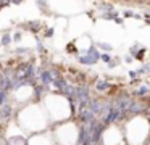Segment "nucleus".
I'll list each match as a JSON object with an SVG mask.
<instances>
[{"mask_svg": "<svg viewBox=\"0 0 150 145\" xmlns=\"http://www.w3.org/2000/svg\"><path fill=\"white\" fill-rule=\"evenodd\" d=\"M78 119L81 121V124H91V122L95 121V116L92 115L89 110H81V111H78Z\"/></svg>", "mask_w": 150, "mask_h": 145, "instance_id": "f257e3e1", "label": "nucleus"}, {"mask_svg": "<svg viewBox=\"0 0 150 145\" xmlns=\"http://www.w3.org/2000/svg\"><path fill=\"white\" fill-rule=\"evenodd\" d=\"M131 102H132V100L129 98V95H123V97H120V98H116L115 106H116L118 110H124V111H126V110L129 108Z\"/></svg>", "mask_w": 150, "mask_h": 145, "instance_id": "f03ea898", "label": "nucleus"}, {"mask_svg": "<svg viewBox=\"0 0 150 145\" xmlns=\"http://www.w3.org/2000/svg\"><path fill=\"white\" fill-rule=\"evenodd\" d=\"M21 28H24L26 31L33 32V34H37V32L42 29V24H40L39 21H28V23H24V24H21Z\"/></svg>", "mask_w": 150, "mask_h": 145, "instance_id": "7ed1b4c3", "label": "nucleus"}, {"mask_svg": "<svg viewBox=\"0 0 150 145\" xmlns=\"http://www.w3.org/2000/svg\"><path fill=\"white\" fill-rule=\"evenodd\" d=\"M78 63L84 64V66H94V64L97 63V60H94L92 57H89V55H86V53H78Z\"/></svg>", "mask_w": 150, "mask_h": 145, "instance_id": "20e7f679", "label": "nucleus"}, {"mask_svg": "<svg viewBox=\"0 0 150 145\" xmlns=\"http://www.w3.org/2000/svg\"><path fill=\"white\" fill-rule=\"evenodd\" d=\"M39 79H40V84H44V86H50V84L53 82L52 76H50V71L49 69H44L39 73Z\"/></svg>", "mask_w": 150, "mask_h": 145, "instance_id": "39448f33", "label": "nucleus"}, {"mask_svg": "<svg viewBox=\"0 0 150 145\" xmlns=\"http://www.w3.org/2000/svg\"><path fill=\"white\" fill-rule=\"evenodd\" d=\"M110 86H111V84L108 82L107 79H97V81H95V89L100 90V92H102V90H108V89H110Z\"/></svg>", "mask_w": 150, "mask_h": 145, "instance_id": "423d86ee", "label": "nucleus"}, {"mask_svg": "<svg viewBox=\"0 0 150 145\" xmlns=\"http://www.w3.org/2000/svg\"><path fill=\"white\" fill-rule=\"evenodd\" d=\"M0 113H2V118L4 119H10L11 118V106L8 105V103L2 105L0 106Z\"/></svg>", "mask_w": 150, "mask_h": 145, "instance_id": "0eeeda50", "label": "nucleus"}, {"mask_svg": "<svg viewBox=\"0 0 150 145\" xmlns=\"http://www.w3.org/2000/svg\"><path fill=\"white\" fill-rule=\"evenodd\" d=\"M11 42H13V40H11V34H10V32L2 34V37H0V47H8Z\"/></svg>", "mask_w": 150, "mask_h": 145, "instance_id": "6e6552de", "label": "nucleus"}, {"mask_svg": "<svg viewBox=\"0 0 150 145\" xmlns=\"http://www.w3.org/2000/svg\"><path fill=\"white\" fill-rule=\"evenodd\" d=\"M149 93H150V89L147 86H140L139 89L134 90V95H136V97H147Z\"/></svg>", "mask_w": 150, "mask_h": 145, "instance_id": "1a4fd4ad", "label": "nucleus"}, {"mask_svg": "<svg viewBox=\"0 0 150 145\" xmlns=\"http://www.w3.org/2000/svg\"><path fill=\"white\" fill-rule=\"evenodd\" d=\"M8 145H28L24 137H13L11 140H8Z\"/></svg>", "mask_w": 150, "mask_h": 145, "instance_id": "9d476101", "label": "nucleus"}, {"mask_svg": "<svg viewBox=\"0 0 150 145\" xmlns=\"http://www.w3.org/2000/svg\"><path fill=\"white\" fill-rule=\"evenodd\" d=\"M145 52H147L145 47H140L139 50H137V53L134 55V60H139V61H142V63H144V60H145Z\"/></svg>", "mask_w": 150, "mask_h": 145, "instance_id": "9b49d317", "label": "nucleus"}, {"mask_svg": "<svg viewBox=\"0 0 150 145\" xmlns=\"http://www.w3.org/2000/svg\"><path fill=\"white\" fill-rule=\"evenodd\" d=\"M98 47L97 48H100V50H103V53H110L111 50H113V47H111V44H108V42H98Z\"/></svg>", "mask_w": 150, "mask_h": 145, "instance_id": "f8f14e48", "label": "nucleus"}, {"mask_svg": "<svg viewBox=\"0 0 150 145\" xmlns=\"http://www.w3.org/2000/svg\"><path fill=\"white\" fill-rule=\"evenodd\" d=\"M98 10H100V11H103V13H111V11H115V6L111 5V3H105V2H103Z\"/></svg>", "mask_w": 150, "mask_h": 145, "instance_id": "ddd939ff", "label": "nucleus"}, {"mask_svg": "<svg viewBox=\"0 0 150 145\" xmlns=\"http://www.w3.org/2000/svg\"><path fill=\"white\" fill-rule=\"evenodd\" d=\"M66 52H68V53H76V55L79 53L78 47H74V42H69V44L66 45Z\"/></svg>", "mask_w": 150, "mask_h": 145, "instance_id": "4468645a", "label": "nucleus"}, {"mask_svg": "<svg viewBox=\"0 0 150 145\" xmlns=\"http://www.w3.org/2000/svg\"><path fill=\"white\" fill-rule=\"evenodd\" d=\"M118 16L116 11H111V13H102V19H105V21H108V19H115Z\"/></svg>", "mask_w": 150, "mask_h": 145, "instance_id": "2eb2a0df", "label": "nucleus"}, {"mask_svg": "<svg viewBox=\"0 0 150 145\" xmlns=\"http://www.w3.org/2000/svg\"><path fill=\"white\" fill-rule=\"evenodd\" d=\"M120 63H121V60H120V58H111V61H110V63H108L107 64V66L108 68H110V69H113V68H116V66H120Z\"/></svg>", "mask_w": 150, "mask_h": 145, "instance_id": "dca6fc26", "label": "nucleus"}, {"mask_svg": "<svg viewBox=\"0 0 150 145\" xmlns=\"http://www.w3.org/2000/svg\"><path fill=\"white\" fill-rule=\"evenodd\" d=\"M7 103V90L0 89V106Z\"/></svg>", "mask_w": 150, "mask_h": 145, "instance_id": "f3484780", "label": "nucleus"}, {"mask_svg": "<svg viewBox=\"0 0 150 145\" xmlns=\"http://www.w3.org/2000/svg\"><path fill=\"white\" fill-rule=\"evenodd\" d=\"M36 3H37V6H39L42 11H45V8L49 6V3H47V0H36ZM47 13V11H45Z\"/></svg>", "mask_w": 150, "mask_h": 145, "instance_id": "a211bd4d", "label": "nucleus"}, {"mask_svg": "<svg viewBox=\"0 0 150 145\" xmlns=\"http://www.w3.org/2000/svg\"><path fill=\"white\" fill-rule=\"evenodd\" d=\"M53 34H55V29L53 28H47L45 31H44V37H47V39L53 37Z\"/></svg>", "mask_w": 150, "mask_h": 145, "instance_id": "6ab92c4d", "label": "nucleus"}, {"mask_svg": "<svg viewBox=\"0 0 150 145\" xmlns=\"http://www.w3.org/2000/svg\"><path fill=\"white\" fill-rule=\"evenodd\" d=\"M100 60L103 61L105 64H108L111 61V57H110V53H100Z\"/></svg>", "mask_w": 150, "mask_h": 145, "instance_id": "aec40b11", "label": "nucleus"}, {"mask_svg": "<svg viewBox=\"0 0 150 145\" xmlns=\"http://www.w3.org/2000/svg\"><path fill=\"white\" fill-rule=\"evenodd\" d=\"M136 15H137V13H134L132 10H124V11H123L124 18H136Z\"/></svg>", "mask_w": 150, "mask_h": 145, "instance_id": "412c9836", "label": "nucleus"}, {"mask_svg": "<svg viewBox=\"0 0 150 145\" xmlns=\"http://www.w3.org/2000/svg\"><path fill=\"white\" fill-rule=\"evenodd\" d=\"M21 39H23V32H15L11 35V40L13 42H21Z\"/></svg>", "mask_w": 150, "mask_h": 145, "instance_id": "4be33fe9", "label": "nucleus"}, {"mask_svg": "<svg viewBox=\"0 0 150 145\" xmlns=\"http://www.w3.org/2000/svg\"><path fill=\"white\" fill-rule=\"evenodd\" d=\"M139 48H140V45H134V47H129V53H127V55L134 58V55L137 53V50H139Z\"/></svg>", "mask_w": 150, "mask_h": 145, "instance_id": "5701e85b", "label": "nucleus"}, {"mask_svg": "<svg viewBox=\"0 0 150 145\" xmlns=\"http://www.w3.org/2000/svg\"><path fill=\"white\" fill-rule=\"evenodd\" d=\"M37 52H39V53H45V45H44L42 44V42H40V40H37Z\"/></svg>", "mask_w": 150, "mask_h": 145, "instance_id": "b1692460", "label": "nucleus"}, {"mask_svg": "<svg viewBox=\"0 0 150 145\" xmlns=\"http://www.w3.org/2000/svg\"><path fill=\"white\" fill-rule=\"evenodd\" d=\"M10 0H0V10H4V8H7L8 5H10Z\"/></svg>", "mask_w": 150, "mask_h": 145, "instance_id": "393cba45", "label": "nucleus"}, {"mask_svg": "<svg viewBox=\"0 0 150 145\" xmlns=\"http://www.w3.org/2000/svg\"><path fill=\"white\" fill-rule=\"evenodd\" d=\"M127 76H129V79H132V81H137V71H129V73H127Z\"/></svg>", "mask_w": 150, "mask_h": 145, "instance_id": "a878e982", "label": "nucleus"}, {"mask_svg": "<svg viewBox=\"0 0 150 145\" xmlns=\"http://www.w3.org/2000/svg\"><path fill=\"white\" fill-rule=\"evenodd\" d=\"M113 21L116 23V24H120V26H124V19L121 18V16H116V18H115Z\"/></svg>", "mask_w": 150, "mask_h": 145, "instance_id": "bb28decb", "label": "nucleus"}, {"mask_svg": "<svg viewBox=\"0 0 150 145\" xmlns=\"http://www.w3.org/2000/svg\"><path fill=\"white\" fill-rule=\"evenodd\" d=\"M142 16H144V18H150V6H149L147 10H144V11H142Z\"/></svg>", "mask_w": 150, "mask_h": 145, "instance_id": "cd10ccee", "label": "nucleus"}, {"mask_svg": "<svg viewBox=\"0 0 150 145\" xmlns=\"http://www.w3.org/2000/svg\"><path fill=\"white\" fill-rule=\"evenodd\" d=\"M132 61H134V58H132V57H129V55H126V57H124V63L129 64V63H132Z\"/></svg>", "mask_w": 150, "mask_h": 145, "instance_id": "c85d7f7f", "label": "nucleus"}, {"mask_svg": "<svg viewBox=\"0 0 150 145\" xmlns=\"http://www.w3.org/2000/svg\"><path fill=\"white\" fill-rule=\"evenodd\" d=\"M15 53H28V48H16Z\"/></svg>", "mask_w": 150, "mask_h": 145, "instance_id": "c756f323", "label": "nucleus"}, {"mask_svg": "<svg viewBox=\"0 0 150 145\" xmlns=\"http://www.w3.org/2000/svg\"><path fill=\"white\" fill-rule=\"evenodd\" d=\"M11 3H13V5H21V3L24 2V0H10Z\"/></svg>", "mask_w": 150, "mask_h": 145, "instance_id": "7c9ffc66", "label": "nucleus"}, {"mask_svg": "<svg viewBox=\"0 0 150 145\" xmlns=\"http://www.w3.org/2000/svg\"><path fill=\"white\" fill-rule=\"evenodd\" d=\"M144 23H145L147 26H150V18H145V19H144Z\"/></svg>", "mask_w": 150, "mask_h": 145, "instance_id": "2f4dec72", "label": "nucleus"}, {"mask_svg": "<svg viewBox=\"0 0 150 145\" xmlns=\"http://www.w3.org/2000/svg\"><path fill=\"white\" fill-rule=\"evenodd\" d=\"M147 2H150V0H147Z\"/></svg>", "mask_w": 150, "mask_h": 145, "instance_id": "473e14b6", "label": "nucleus"}]
</instances>
